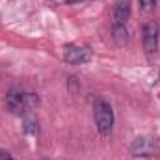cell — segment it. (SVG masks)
<instances>
[{
	"mask_svg": "<svg viewBox=\"0 0 160 160\" xmlns=\"http://www.w3.org/2000/svg\"><path fill=\"white\" fill-rule=\"evenodd\" d=\"M95 123H97L101 136H108L114 128V110L102 99H99L95 102Z\"/></svg>",
	"mask_w": 160,
	"mask_h": 160,
	"instance_id": "1",
	"label": "cell"
},
{
	"mask_svg": "<svg viewBox=\"0 0 160 160\" xmlns=\"http://www.w3.org/2000/svg\"><path fill=\"white\" fill-rule=\"evenodd\" d=\"M63 60L71 65H82V63L91 60V50L88 47L69 43V45L63 47Z\"/></svg>",
	"mask_w": 160,
	"mask_h": 160,
	"instance_id": "2",
	"label": "cell"
},
{
	"mask_svg": "<svg viewBox=\"0 0 160 160\" xmlns=\"http://www.w3.org/2000/svg\"><path fill=\"white\" fill-rule=\"evenodd\" d=\"M142 39H143V48L147 54H157L158 50V36H160V28L157 21H147L142 28Z\"/></svg>",
	"mask_w": 160,
	"mask_h": 160,
	"instance_id": "3",
	"label": "cell"
},
{
	"mask_svg": "<svg viewBox=\"0 0 160 160\" xmlns=\"http://www.w3.org/2000/svg\"><path fill=\"white\" fill-rule=\"evenodd\" d=\"M130 153L134 157H157L158 155V145L153 138L147 136H140L132 142L130 145Z\"/></svg>",
	"mask_w": 160,
	"mask_h": 160,
	"instance_id": "4",
	"label": "cell"
},
{
	"mask_svg": "<svg viewBox=\"0 0 160 160\" xmlns=\"http://www.w3.org/2000/svg\"><path fill=\"white\" fill-rule=\"evenodd\" d=\"M6 106L11 114L15 116H21L26 112V93L22 91H17V89H11L8 95H6Z\"/></svg>",
	"mask_w": 160,
	"mask_h": 160,
	"instance_id": "5",
	"label": "cell"
},
{
	"mask_svg": "<svg viewBox=\"0 0 160 160\" xmlns=\"http://www.w3.org/2000/svg\"><path fill=\"white\" fill-rule=\"evenodd\" d=\"M130 15V2L128 0H118L114 6V24L125 26V22L128 21Z\"/></svg>",
	"mask_w": 160,
	"mask_h": 160,
	"instance_id": "6",
	"label": "cell"
},
{
	"mask_svg": "<svg viewBox=\"0 0 160 160\" xmlns=\"http://www.w3.org/2000/svg\"><path fill=\"white\" fill-rule=\"evenodd\" d=\"M112 32H114V39L118 41L119 45H125V43H127V28H125V26L114 24V26H112Z\"/></svg>",
	"mask_w": 160,
	"mask_h": 160,
	"instance_id": "7",
	"label": "cell"
},
{
	"mask_svg": "<svg viewBox=\"0 0 160 160\" xmlns=\"http://www.w3.org/2000/svg\"><path fill=\"white\" fill-rule=\"evenodd\" d=\"M140 4H142V8H143L145 11H151V9H155L157 0H140Z\"/></svg>",
	"mask_w": 160,
	"mask_h": 160,
	"instance_id": "8",
	"label": "cell"
},
{
	"mask_svg": "<svg viewBox=\"0 0 160 160\" xmlns=\"http://www.w3.org/2000/svg\"><path fill=\"white\" fill-rule=\"evenodd\" d=\"M0 160H13V157H11L8 151H2V149H0Z\"/></svg>",
	"mask_w": 160,
	"mask_h": 160,
	"instance_id": "9",
	"label": "cell"
},
{
	"mask_svg": "<svg viewBox=\"0 0 160 160\" xmlns=\"http://www.w3.org/2000/svg\"><path fill=\"white\" fill-rule=\"evenodd\" d=\"M67 4H77V2H80V0H65Z\"/></svg>",
	"mask_w": 160,
	"mask_h": 160,
	"instance_id": "10",
	"label": "cell"
}]
</instances>
